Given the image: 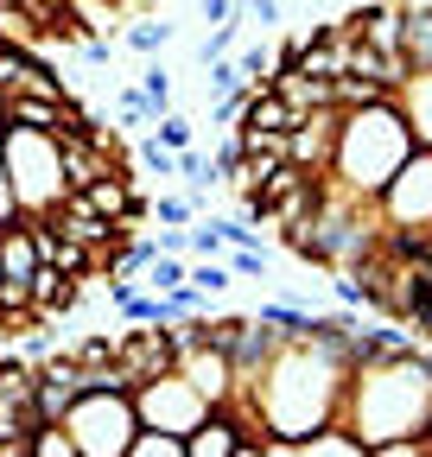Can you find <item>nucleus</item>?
I'll list each match as a JSON object with an SVG mask.
<instances>
[{"mask_svg":"<svg viewBox=\"0 0 432 457\" xmlns=\"http://www.w3.org/2000/svg\"><path fill=\"white\" fill-rule=\"evenodd\" d=\"M344 381H350V337H280V350L261 362L248 394H236L223 413H236L248 438L299 445L337 420Z\"/></svg>","mask_w":432,"mask_h":457,"instance_id":"obj_1","label":"nucleus"},{"mask_svg":"<svg viewBox=\"0 0 432 457\" xmlns=\"http://www.w3.org/2000/svg\"><path fill=\"white\" fill-rule=\"evenodd\" d=\"M426 420H432V369H426V350L407 343V350H395V356L350 362L337 426H350L362 445H382V438H420Z\"/></svg>","mask_w":432,"mask_h":457,"instance_id":"obj_2","label":"nucleus"},{"mask_svg":"<svg viewBox=\"0 0 432 457\" xmlns=\"http://www.w3.org/2000/svg\"><path fill=\"white\" fill-rule=\"evenodd\" d=\"M407 153H413V134L401 121L395 96L362 102V108H337V146H331L324 179H331L344 197H356V204H375V191L401 171Z\"/></svg>","mask_w":432,"mask_h":457,"instance_id":"obj_3","label":"nucleus"},{"mask_svg":"<svg viewBox=\"0 0 432 457\" xmlns=\"http://www.w3.org/2000/svg\"><path fill=\"white\" fill-rule=\"evenodd\" d=\"M0 165H7L20 216H51L71 197L64 159H58V134H45V128H7V134H0Z\"/></svg>","mask_w":432,"mask_h":457,"instance_id":"obj_4","label":"nucleus"},{"mask_svg":"<svg viewBox=\"0 0 432 457\" xmlns=\"http://www.w3.org/2000/svg\"><path fill=\"white\" fill-rule=\"evenodd\" d=\"M375 222H382V242H401V248L432 242V153L426 146H413L401 171L375 191Z\"/></svg>","mask_w":432,"mask_h":457,"instance_id":"obj_5","label":"nucleus"},{"mask_svg":"<svg viewBox=\"0 0 432 457\" xmlns=\"http://www.w3.org/2000/svg\"><path fill=\"white\" fill-rule=\"evenodd\" d=\"M58 426H64V438L77 445V457H128V445L140 438L134 400L115 394V387L77 394V400H71V413H64Z\"/></svg>","mask_w":432,"mask_h":457,"instance_id":"obj_6","label":"nucleus"},{"mask_svg":"<svg viewBox=\"0 0 432 457\" xmlns=\"http://www.w3.org/2000/svg\"><path fill=\"white\" fill-rule=\"evenodd\" d=\"M134 420H140V432H172V438H185L191 426H204V413H210V400L179 375V369H166V375H153V381H140L134 394Z\"/></svg>","mask_w":432,"mask_h":457,"instance_id":"obj_7","label":"nucleus"},{"mask_svg":"<svg viewBox=\"0 0 432 457\" xmlns=\"http://www.w3.org/2000/svg\"><path fill=\"white\" fill-rule=\"evenodd\" d=\"M115 369L128 375V394L140 387V381H153V375H166V369H179V343H172V330L166 324H134V330H115Z\"/></svg>","mask_w":432,"mask_h":457,"instance_id":"obj_8","label":"nucleus"},{"mask_svg":"<svg viewBox=\"0 0 432 457\" xmlns=\"http://www.w3.org/2000/svg\"><path fill=\"white\" fill-rule=\"evenodd\" d=\"M331 146H337V108H312L287 128V165H299V171H324Z\"/></svg>","mask_w":432,"mask_h":457,"instance_id":"obj_9","label":"nucleus"},{"mask_svg":"<svg viewBox=\"0 0 432 457\" xmlns=\"http://www.w3.org/2000/svg\"><path fill=\"white\" fill-rule=\"evenodd\" d=\"M369 51H382V57H401V0H362V7L344 20Z\"/></svg>","mask_w":432,"mask_h":457,"instance_id":"obj_10","label":"nucleus"},{"mask_svg":"<svg viewBox=\"0 0 432 457\" xmlns=\"http://www.w3.org/2000/svg\"><path fill=\"white\" fill-rule=\"evenodd\" d=\"M395 108H401L413 146L432 153V71H407V77L395 83Z\"/></svg>","mask_w":432,"mask_h":457,"instance_id":"obj_11","label":"nucleus"},{"mask_svg":"<svg viewBox=\"0 0 432 457\" xmlns=\"http://www.w3.org/2000/svg\"><path fill=\"white\" fill-rule=\"evenodd\" d=\"M26 293H32V318L45 324V318H58V312H77V305H83V279H71V273H58V267H32Z\"/></svg>","mask_w":432,"mask_h":457,"instance_id":"obj_12","label":"nucleus"},{"mask_svg":"<svg viewBox=\"0 0 432 457\" xmlns=\"http://www.w3.org/2000/svg\"><path fill=\"white\" fill-rule=\"evenodd\" d=\"M242 438H248V432L236 426V413L210 407V413H204V426H191V432H185V457H229Z\"/></svg>","mask_w":432,"mask_h":457,"instance_id":"obj_13","label":"nucleus"},{"mask_svg":"<svg viewBox=\"0 0 432 457\" xmlns=\"http://www.w3.org/2000/svg\"><path fill=\"white\" fill-rule=\"evenodd\" d=\"M401 57L407 71H432V0H401Z\"/></svg>","mask_w":432,"mask_h":457,"instance_id":"obj_14","label":"nucleus"},{"mask_svg":"<svg viewBox=\"0 0 432 457\" xmlns=\"http://www.w3.org/2000/svg\"><path fill=\"white\" fill-rule=\"evenodd\" d=\"M287 457H369V445L350 432V426H318L312 438H299V445H287Z\"/></svg>","mask_w":432,"mask_h":457,"instance_id":"obj_15","label":"nucleus"},{"mask_svg":"<svg viewBox=\"0 0 432 457\" xmlns=\"http://www.w3.org/2000/svg\"><path fill=\"white\" fill-rule=\"evenodd\" d=\"M32 267H38L32 228L26 222H7V228H0V279H32Z\"/></svg>","mask_w":432,"mask_h":457,"instance_id":"obj_16","label":"nucleus"},{"mask_svg":"<svg viewBox=\"0 0 432 457\" xmlns=\"http://www.w3.org/2000/svg\"><path fill=\"white\" fill-rule=\"evenodd\" d=\"M229 57H236L242 83H248V89H261L267 77H274V71L287 64V45H248V51H229Z\"/></svg>","mask_w":432,"mask_h":457,"instance_id":"obj_17","label":"nucleus"},{"mask_svg":"<svg viewBox=\"0 0 432 457\" xmlns=\"http://www.w3.org/2000/svg\"><path fill=\"white\" fill-rule=\"evenodd\" d=\"M172 38H179V26H166V20H134V26L121 32V45H128V51H140V57H159Z\"/></svg>","mask_w":432,"mask_h":457,"instance_id":"obj_18","label":"nucleus"},{"mask_svg":"<svg viewBox=\"0 0 432 457\" xmlns=\"http://www.w3.org/2000/svg\"><path fill=\"white\" fill-rule=\"evenodd\" d=\"M185 279L197 286L204 299H210V293H229V286H236V273H229L223 261H191V267H185Z\"/></svg>","mask_w":432,"mask_h":457,"instance_id":"obj_19","label":"nucleus"},{"mask_svg":"<svg viewBox=\"0 0 432 457\" xmlns=\"http://www.w3.org/2000/svg\"><path fill=\"white\" fill-rule=\"evenodd\" d=\"M140 96H146V108H153V121L172 108V77H166V64H146V77H140Z\"/></svg>","mask_w":432,"mask_h":457,"instance_id":"obj_20","label":"nucleus"},{"mask_svg":"<svg viewBox=\"0 0 432 457\" xmlns=\"http://www.w3.org/2000/svg\"><path fill=\"white\" fill-rule=\"evenodd\" d=\"M223 267H229L236 279H267L274 254H267V248H229V254H223Z\"/></svg>","mask_w":432,"mask_h":457,"instance_id":"obj_21","label":"nucleus"},{"mask_svg":"<svg viewBox=\"0 0 432 457\" xmlns=\"http://www.w3.org/2000/svg\"><path fill=\"white\" fill-rule=\"evenodd\" d=\"M128 457H185V438H172V432H140V438L128 445Z\"/></svg>","mask_w":432,"mask_h":457,"instance_id":"obj_22","label":"nucleus"},{"mask_svg":"<svg viewBox=\"0 0 432 457\" xmlns=\"http://www.w3.org/2000/svg\"><path fill=\"white\" fill-rule=\"evenodd\" d=\"M204 71H210V77H204L210 96H236V89H248L242 71H236V57H216V64H204Z\"/></svg>","mask_w":432,"mask_h":457,"instance_id":"obj_23","label":"nucleus"},{"mask_svg":"<svg viewBox=\"0 0 432 457\" xmlns=\"http://www.w3.org/2000/svg\"><path fill=\"white\" fill-rule=\"evenodd\" d=\"M26 457H77V445L64 438V426H38L32 432V451Z\"/></svg>","mask_w":432,"mask_h":457,"instance_id":"obj_24","label":"nucleus"},{"mask_svg":"<svg viewBox=\"0 0 432 457\" xmlns=\"http://www.w3.org/2000/svg\"><path fill=\"white\" fill-rule=\"evenodd\" d=\"M140 165L153 171V179H179V153L159 146V140H140Z\"/></svg>","mask_w":432,"mask_h":457,"instance_id":"obj_25","label":"nucleus"},{"mask_svg":"<svg viewBox=\"0 0 432 457\" xmlns=\"http://www.w3.org/2000/svg\"><path fill=\"white\" fill-rule=\"evenodd\" d=\"M153 140H159V146H172V153H185V146H191V121L166 108V114H159V134H153Z\"/></svg>","mask_w":432,"mask_h":457,"instance_id":"obj_26","label":"nucleus"},{"mask_svg":"<svg viewBox=\"0 0 432 457\" xmlns=\"http://www.w3.org/2000/svg\"><path fill=\"white\" fill-rule=\"evenodd\" d=\"M115 114H121V128H146V121H153V108H146L140 89H121V96H115Z\"/></svg>","mask_w":432,"mask_h":457,"instance_id":"obj_27","label":"nucleus"},{"mask_svg":"<svg viewBox=\"0 0 432 457\" xmlns=\"http://www.w3.org/2000/svg\"><path fill=\"white\" fill-rule=\"evenodd\" d=\"M153 216H159V222H172V228H185V222L197 216V204H191V197H159Z\"/></svg>","mask_w":432,"mask_h":457,"instance_id":"obj_28","label":"nucleus"},{"mask_svg":"<svg viewBox=\"0 0 432 457\" xmlns=\"http://www.w3.org/2000/svg\"><path fill=\"white\" fill-rule=\"evenodd\" d=\"M432 445L426 438H382V445H369V457H426Z\"/></svg>","mask_w":432,"mask_h":457,"instance_id":"obj_29","label":"nucleus"},{"mask_svg":"<svg viewBox=\"0 0 432 457\" xmlns=\"http://www.w3.org/2000/svg\"><path fill=\"white\" fill-rule=\"evenodd\" d=\"M236 7H242V13H248L254 26H280V13H287L280 0H236Z\"/></svg>","mask_w":432,"mask_h":457,"instance_id":"obj_30","label":"nucleus"},{"mask_svg":"<svg viewBox=\"0 0 432 457\" xmlns=\"http://www.w3.org/2000/svg\"><path fill=\"white\" fill-rule=\"evenodd\" d=\"M229 13H236V0H197V20L204 26H223Z\"/></svg>","mask_w":432,"mask_h":457,"instance_id":"obj_31","label":"nucleus"},{"mask_svg":"<svg viewBox=\"0 0 432 457\" xmlns=\"http://www.w3.org/2000/svg\"><path fill=\"white\" fill-rule=\"evenodd\" d=\"M83 57H89V64H108V57H115V38H102V32L83 38Z\"/></svg>","mask_w":432,"mask_h":457,"instance_id":"obj_32","label":"nucleus"},{"mask_svg":"<svg viewBox=\"0 0 432 457\" xmlns=\"http://www.w3.org/2000/svg\"><path fill=\"white\" fill-rule=\"evenodd\" d=\"M7 222H20V210H13V185H7V165H0V228Z\"/></svg>","mask_w":432,"mask_h":457,"instance_id":"obj_33","label":"nucleus"},{"mask_svg":"<svg viewBox=\"0 0 432 457\" xmlns=\"http://www.w3.org/2000/svg\"><path fill=\"white\" fill-rule=\"evenodd\" d=\"M229 457H267V438H242V445H236Z\"/></svg>","mask_w":432,"mask_h":457,"instance_id":"obj_34","label":"nucleus"},{"mask_svg":"<svg viewBox=\"0 0 432 457\" xmlns=\"http://www.w3.org/2000/svg\"><path fill=\"white\" fill-rule=\"evenodd\" d=\"M102 7H115V13H128V7H140V0H102Z\"/></svg>","mask_w":432,"mask_h":457,"instance_id":"obj_35","label":"nucleus"},{"mask_svg":"<svg viewBox=\"0 0 432 457\" xmlns=\"http://www.w3.org/2000/svg\"><path fill=\"white\" fill-rule=\"evenodd\" d=\"M0 134H7V114H0Z\"/></svg>","mask_w":432,"mask_h":457,"instance_id":"obj_36","label":"nucleus"},{"mask_svg":"<svg viewBox=\"0 0 432 457\" xmlns=\"http://www.w3.org/2000/svg\"><path fill=\"white\" fill-rule=\"evenodd\" d=\"M426 261H432V242H426Z\"/></svg>","mask_w":432,"mask_h":457,"instance_id":"obj_37","label":"nucleus"},{"mask_svg":"<svg viewBox=\"0 0 432 457\" xmlns=\"http://www.w3.org/2000/svg\"><path fill=\"white\" fill-rule=\"evenodd\" d=\"M426 457H432V451H426Z\"/></svg>","mask_w":432,"mask_h":457,"instance_id":"obj_38","label":"nucleus"}]
</instances>
